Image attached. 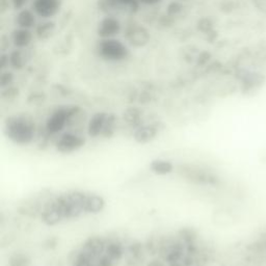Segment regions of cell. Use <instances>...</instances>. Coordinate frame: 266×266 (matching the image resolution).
<instances>
[{
	"mask_svg": "<svg viewBox=\"0 0 266 266\" xmlns=\"http://www.w3.org/2000/svg\"><path fill=\"white\" fill-rule=\"evenodd\" d=\"M5 130L7 137L18 145L29 144L36 135L35 123L24 116L10 118L6 123Z\"/></svg>",
	"mask_w": 266,
	"mask_h": 266,
	"instance_id": "obj_1",
	"label": "cell"
},
{
	"mask_svg": "<svg viewBox=\"0 0 266 266\" xmlns=\"http://www.w3.org/2000/svg\"><path fill=\"white\" fill-rule=\"evenodd\" d=\"M96 52L99 57L107 61H122L130 55L128 47L116 38L101 39L96 46Z\"/></svg>",
	"mask_w": 266,
	"mask_h": 266,
	"instance_id": "obj_2",
	"label": "cell"
},
{
	"mask_svg": "<svg viewBox=\"0 0 266 266\" xmlns=\"http://www.w3.org/2000/svg\"><path fill=\"white\" fill-rule=\"evenodd\" d=\"M79 108L75 106H66L56 109L55 112L49 117L46 128L49 133H58L66 125H68L73 117L78 113Z\"/></svg>",
	"mask_w": 266,
	"mask_h": 266,
	"instance_id": "obj_3",
	"label": "cell"
},
{
	"mask_svg": "<svg viewBox=\"0 0 266 266\" xmlns=\"http://www.w3.org/2000/svg\"><path fill=\"white\" fill-rule=\"evenodd\" d=\"M139 0H100V10L110 14L112 12L117 14H136L140 9Z\"/></svg>",
	"mask_w": 266,
	"mask_h": 266,
	"instance_id": "obj_4",
	"label": "cell"
},
{
	"mask_svg": "<svg viewBox=\"0 0 266 266\" xmlns=\"http://www.w3.org/2000/svg\"><path fill=\"white\" fill-rule=\"evenodd\" d=\"M124 36L127 42L135 48L145 47L151 39L149 30L136 22H132L126 26Z\"/></svg>",
	"mask_w": 266,
	"mask_h": 266,
	"instance_id": "obj_5",
	"label": "cell"
},
{
	"mask_svg": "<svg viewBox=\"0 0 266 266\" xmlns=\"http://www.w3.org/2000/svg\"><path fill=\"white\" fill-rule=\"evenodd\" d=\"M115 120L114 118L105 113H98L94 115L90 122H88V135L91 137H99L106 136L107 133L113 129Z\"/></svg>",
	"mask_w": 266,
	"mask_h": 266,
	"instance_id": "obj_6",
	"label": "cell"
},
{
	"mask_svg": "<svg viewBox=\"0 0 266 266\" xmlns=\"http://www.w3.org/2000/svg\"><path fill=\"white\" fill-rule=\"evenodd\" d=\"M62 0H34L32 11L43 19H49L58 14Z\"/></svg>",
	"mask_w": 266,
	"mask_h": 266,
	"instance_id": "obj_7",
	"label": "cell"
},
{
	"mask_svg": "<svg viewBox=\"0 0 266 266\" xmlns=\"http://www.w3.org/2000/svg\"><path fill=\"white\" fill-rule=\"evenodd\" d=\"M122 31L121 22L114 16L104 17L98 24L97 34L100 39H115Z\"/></svg>",
	"mask_w": 266,
	"mask_h": 266,
	"instance_id": "obj_8",
	"label": "cell"
},
{
	"mask_svg": "<svg viewBox=\"0 0 266 266\" xmlns=\"http://www.w3.org/2000/svg\"><path fill=\"white\" fill-rule=\"evenodd\" d=\"M83 145L84 140L82 137L73 135V133H64L58 139L56 149L61 153H72L80 149Z\"/></svg>",
	"mask_w": 266,
	"mask_h": 266,
	"instance_id": "obj_9",
	"label": "cell"
},
{
	"mask_svg": "<svg viewBox=\"0 0 266 266\" xmlns=\"http://www.w3.org/2000/svg\"><path fill=\"white\" fill-rule=\"evenodd\" d=\"M32 41H34V34L30 29L18 27L11 35V42L16 48H21V49L28 48Z\"/></svg>",
	"mask_w": 266,
	"mask_h": 266,
	"instance_id": "obj_10",
	"label": "cell"
},
{
	"mask_svg": "<svg viewBox=\"0 0 266 266\" xmlns=\"http://www.w3.org/2000/svg\"><path fill=\"white\" fill-rule=\"evenodd\" d=\"M10 66L15 70H21L25 68V65L28 63L30 59V55L28 53V49H21L16 48L9 54Z\"/></svg>",
	"mask_w": 266,
	"mask_h": 266,
	"instance_id": "obj_11",
	"label": "cell"
},
{
	"mask_svg": "<svg viewBox=\"0 0 266 266\" xmlns=\"http://www.w3.org/2000/svg\"><path fill=\"white\" fill-rule=\"evenodd\" d=\"M16 24L20 28H26V29L36 28L38 24L36 13L32 10H28V9H23L19 11L16 18Z\"/></svg>",
	"mask_w": 266,
	"mask_h": 266,
	"instance_id": "obj_12",
	"label": "cell"
},
{
	"mask_svg": "<svg viewBox=\"0 0 266 266\" xmlns=\"http://www.w3.org/2000/svg\"><path fill=\"white\" fill-rule=\"evenodd\" d=\"M55 23L52 21H44L37 24L36 26V37L40 41L49 40L55 32Z\"/></svg>",
	"mask_w": 266,
	"mask_h": 266,
	"instance_id": "obj_13",
	"label": "cell"
},
{
	"mask_svg": "<svg viewBox=\"0 0 266 266\" xmlns=\"http://www.w3.org/2000/svg\"><path fill=\"white\" fill-rule=\"evenodd\" d=\"M157 136V129L153 126L141 127L136 132V140L141 144H146L151 142L155 137Z\"/></svg>",
	"mask_w": 266,
	"mask_h": 266,
	"instance_id": "obj_14",
	"label": "cell"
},
{
	"mask_svg": "<svg viewBox=\"0 0 266 266\" xmlns=\"http://www.w3.org/2000/svg\"><path fill=\"white\" fill-rule=\"evenodd\" d=\"M173 164L167 160H155L151 163V170L157 175H168L173 172Z\"/></svg>",
	"mask_w": 266,
	"mask_h": 266,
	"instance_id": "obj_15",
	"label": "cell"
},
{
	"mask_svg": "<svg viewBox=\"0 0 266 266\" xmlns=\"http://www.w3.org/2000/svg\"><path fill=\"white\" fill-rule=\"evenodd\" d=\"M14 80H15L14 74L9 70H4L2 72V75H0V86H2V88L11 86Z\"/></svg>",
	"mask_w": 266,
	"mask_h": 266,
	"instance_id": "obj_16",
	"label": "cell"
},
{
	"mask_svg": "<svg viewBox=\"0 0 266 266\" xmlns=\"http://www.w3.org/2000/svg\"><path fill=\"white\" fill-rule=\"evenodd\" d=\"M183 11V6L179 2H174L168 7V15L170 17L178 16Z\"/></svg>",
	"mask_w": 266,
	"mask_h": 266,
	"instance_id": "obj_17",
	"label": "cell"
},
{
	"mask_svg": "<svg viewBox=\"0 0 266 266\" xmlns=\"http://www.w3.org/2000/svg\"><path fill=\"white\" fill-rule=\"evenodd\" d=\"M126 119H127V122L129 123H136L140 120V114L138 110L136 108H131L129 109L128 112L126 113Z\"/></svg>",
	"mask_w": 266,
	"mask_h": 266,
	"instance_id": "obj_18",
	"label": "cell"
},
{
	"mask_svg": "<svg viewBox=\"0 0 266 266\" xmlns=\"http://www.w3.org/2000/svg\"><path fill=\"white\" fill-rule=\"evenodd\" d=\"M27 3H28V0H11L12 7L15 10H18V11H21V10L25 9Z\"/></svg>",
	"mask_w": 266,
	"mask_h": 266,
	"instance_id": "obj_19",
	"label": "cell"
},
{
	"mask_svg": "<svg viewBox=\"0 0 266 266\" xmlns=\"http://www.w3.org/2000/svg\"><path fill=\"white\" fill-rule=\"evenodd\" d=\"M0 65H2V70H6L8 66H10V59H9V54L3 53L2 58H0Z\"/></svg>",
	"mask_w": 266,
	"mask_h": 266,
	"instance_id": "obj_20",
	"label": "cell"
},
{
	"mask_svg": "<svg viewBox=\"0 0 266 266\" xmlns=\"http://www.w3.org/2000/svg\"><path fill=\"white\" fill-rule=\"evenodd\" d=\"M140 4L142 5H145V6H150V7H153V6H156L158 4H160L162 0H139Z\"/></svg>",
	"mask_w": 266,
	"mask_h": 266,
	"instance_id": "obj_21",
	"label": "cell"
}]
</instances>
